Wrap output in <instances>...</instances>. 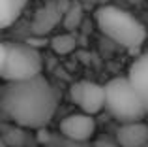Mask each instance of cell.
Listing matches in <instances>:
<instances>
[{"mask_svg":"<svg viewBox=\"0 0 148 147\" xmlns=\"http://www.w3.org/2000/svg\"><path fill=\"white\" fill-rule=\"evenodd\" d=\"M98 28L109 40L127 51L139 49L146 40V28L130 11L116 6H103L96 11Z\"/></svg>","mask_w":148,"mask_h":147,"instance_id":"2","label":"cell"},{"mask_svg":"<svg viewBox=\"0 0 148 147\" xmlns=\"http://www.w3.org/2000/svg\"><path fill=\"white\" fill-rule=\"evenodd\" d=\"M105 110L118 123L143 121V117L148 113L127 77H114L105 83Z\"/></svg>","mask_w":148,"mask_h":147,"instance_id":"4","label":"cell"},{"mask_svg":"<svg viewBox=\"0 0 148 147\" xmlns=\"http://www.w3.org/2000/svg\"><path fill=\"white\" fill-rule=\"evenodd\" d=\"M96 132V121L94 115L88 113H71L62 119L60 123V134L66 141L73 144H86Z\"/></svg>","mask_w":148,"mask_h":147,"instance_id":"6","label":"cell"},{"mask_svg":"<svg viewBox=\"0 0 148 147\" xmlns=\"http://www.w3.org/2000/svg\"><path fill=\"white\" fill-rule=\"evenodd\" d=\"M94 147H120V144L116 140H111V138H99L94 141Z\"/></svg>","mask_w":148,"mask_h":147,"instance_id":"12","label":"cell"},{"mask_svg":"<svg viewBox=\"0 0 148 147\" xmlns=\"http://www.w3.org/2000/svg\"><path fill=\"white\" fill-rule=\"evenodd\" d=\"M58 96L43 76L6 83L0 92L4 115L23 128H43L56 113Z\"/></svg>","mask_w":148,"mask_h":147,"instance_id":"1","label":"cell"},{"mask_svg":"<svg viewBox=\"0 0 148 147\" xmlns=\"http://www.w3.org/2000/svg\"><path fill=\"white\" fill-rule=\"evenodd\" d=\"M43 59L32 45L4 42L0 47V77L6 83L25 81L41 76Z\"/></svg>","mask_w":148,"mask_h":147,"instance_id":"3","label":"cell"},{"mask_svg":"<svg viewBox=\"0 0 148 147\" xmlns=\"http://www.w3.org/2000/svg\"><path fill=\"white\" fill-rule=\"evenodd\" d=\"M69 98L83 113L96 115L105 110V85L96 81H77L69 87Z\"/></svg>","mask_w":148,"mask_h":147,"instance_id":"5","label":"cell"},{"mask_svg":"<svg viewBox=\"0 0 148 147\" xmlns=\"http://www.w3.org/2000/svg\"><path fill=\"white\" fill-rule=\"evenodd\" d=\"M66 147H84V144H73V141H68Z\"/></svg>","mask_w":148,"mask_h":147,"instance_id":"13","label":"cell"},{"mask_svg":"<svg viewBox=\"0 0 148 147\" xmlns=\"http://www.w3.org/2000/svg\"><path fill=\"white\" fill-rule=\"evenodd\" d=\"M26 4H28V0H0V25H2V28H8L21 17Z\"/></svg>","mask_w":148,"mask_h":147,"instance_id":"9","label":"cell"},{"mask_svg":"<svg viewBox=\"0 0 148 147\" xmlns=\"http://www.w3.org/2000/svg\"><path fill=\"white\" fill-rule=\"evenodd\" d=\"M58 19H60V10L54 4H49L43 10L38 11L36 21H34V28L38 32H47V30H51L58 23Z\"/></svg>","mask_w":148,"mask_h":147,"instance_id":"10","label":"cell"},{"mask_svg":"<svg viewBox=\"0 0 148 147\" xmlns=\"http://www.w3.org/2000/svg\"><path fill=\"white\" fill-rule=\"evenodd\" d=\"M114 140L120 147H148V125L143 121L120 123Z\"/></svg>","mask_w":148,"mask_h":147,"instance_id":"7","label":"cell"},{"mask_svg":"<svg viewBox=\"0 0 148 147\" xmlns=\"http://www.w3.org/2000/svg\"><path fill=\"white\" fill-rule=\"evenodd\" d=\"M75 44H77V40L71 36V34H60V36L53 38L51 47H53L56 53H60V55H66V53H69V51L75 49Z\"/></svg>","mask_w":148,"mask_h":147,"instance_id":"11","label":"cell"},{"mask_svg":"<svg viewBox=\"0 0 148 147\" xmlns=\"http://www.w3.org/2000/svg\"><path fill=\"white\" fill-rule=\"evenodd\" d=\"M127 79L141 96L145 107L148 110V53H143L131 62L130 70H127Z\"/></svg>","mask_w":148,"mask_h":147,"instance_id":"8","label":"cell"}]
</instances>
